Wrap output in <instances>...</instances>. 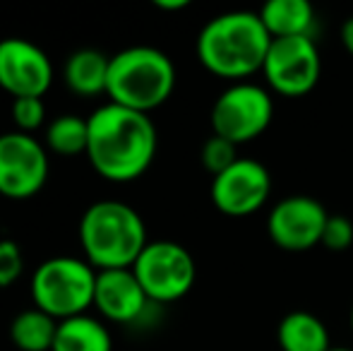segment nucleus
<instances>
[{
  "label": "nucleus",
  "instance_id": "obj_1",
  "mask_svg": "<svg viewBox=\"0 0 353 351\" xmlns=\"http://www.w3.org/2000/svg\"><path fill=\"white\" fill-rule=\"evenodd\" d=\"M87 121V159L103 181L130 183L147 174L159 147L157 126L147 113L108 101Z\"/></svg>",
  "mask_w": 353,
  "mask_h": 351
},
{
  "label": "nucleus",
  "instance_id": "obj_2",
  "mask_svg": "<svg viewBox=\"0 0 353 351\" xmlns=\"http://www.w3.org/2000/svg\"><path fill=\"white\" fill-rule=\"evenodd\" d=\"M272 37L260 12H223L212 17L197 34V58L212 75L231 82H248L262 72Z\"/></svg>",
  "mask_w": 353,
  "mask_h": 351
},
{
  "label": "nucleus",
  "instance_id": "obj_3",
  "mask_svg": "<svg viewBox=\"0 0 353 351\" xmlns=\"http://www.w3.org/2000/svg\"><path fill=\"white\" fill-rule=\"evenodd\" d=\"M147 226L135 207L121 200H99L79 219V245L97 272L132 270L147 248Z\"/></svg>",
  "mask_w": 353,
  "mask_h": 351
},
{
  "label": "nucleus",
  "instance_id": "obj_4",
  "mask_svg": "<svg viewBox=\"0 0 353 351\" xmlns=\"http://www.w3.org/2000/svg\"><path fill=\"white\" fill-rule=\"evenodd\" d=\"M176 89V66L154 46H130L111 56L106 94L118 106L152 113L171 99Z\"/></svg>",
  "mask_w": 353,
  "mask_h": 351
},
{
  "label": "nucleus",
  "instance_id": "obj_5",
  "mask_svg": "<svg viewBox=\"0 0 353 351\" xmlns=\"http://www.w3.org/2000/svg\"><path fill=\"white\" fill-rule=\"evenodd\" d=\"M97 270L82 258L56 255L43 260L34 270L32 299L34 305L58 323L74 315H84L94 305Z\"/></svg>",
  "mask_w": 353,
  "mask_h": 351
},
{
  "label": "nucleus",
  "instance_id": "obj_6",
  "mask_svg": "<svg viewBox=\"0 0 353 351\" xmlns=\"http://www.w3.org/2000/svg\"><path fill=\"white\" fill-rule=\"evenodd\" d=\"M272 118H274V99L270 89L255 82H233L216 97L210 121L214 135L238 147L257 140L272 126Z\"/></svg>",
  "mask_w": 353,
  "mask_h": 351
},
{
  "label": "nucleus",
  "instance_id": "obj_7",
  "mask_svg": "<svg viewBox=\"0 0 353 351\" xmlns=\"http://www.w3.org/2000/svg\"><path fill=\"white\" fill-rule=\"evenodd\" d=\"M132 272L152 303L181 301L190 294L197 279L195 258L176 241H149Z\"/></svg>",
  "mask_w": 353,
  "mask_h": 351
},
{
  "label": "nucleus",
  "instance_id": "obj_8",
  "mask_svg": "<svg viewBox=\"0 0 353 351\" xmlns=\"http://www.w3.org/2000/svg\"><path fill=\"white\" fill-rule=\"evenodd\" d=\"M322 61L312 37L272 39L262 75L272 92L281 97H305L320 82Z\"/></svg>",
  "mask_w": 353,
  "mask_h": 351
},
{
  "label": "nucleus",
  "instance_id": "obj_9",
  "mask_svg": "<svg viewBox=\"0 0 353 351\" xmlns=\"http://www.w3.org/2000/svg\"><path fill=\"white\" fill-rule=\"evenodd\" d=\"M48 181V150L27 132L0 135V195L29 200Z\"/></svg>",
  "mask_w": 353,
  "mask_h": 351
},
{
  "label": "nucleus",
  "instance_id": "obj_10",
  "mask_svg": "<svg viewBox=\"0 0 353 351\" xmlns=\"http://www.w3.org/2000/svg\"><path fill=\"white\" fill-rule=\"evenodd\" d=\"M327 219L330 212L320 200L310 195H291L272 207L267 217V234L281 250L303 253L320 245Z\"/></svg>",
  "mask_w": 353,
  "mask_h": 351
},
{
  "label": "nucleus",
  "instance_id": "obj_11",
  "mask_svg": "<svg viewBox=\"0 0 353 351\" xmlns=\"http://www.w3.org/2000/svg\"><path fill=\"white\" fill-rule=\"evenodd\" d=\"M272 176L257 159H238L231 169L212 178V202L221 214L243 219L267 205Z\"/></svg>",
  "mask_w": 353,
  "mask_h": 351
},
{
  "label": "nucleus",
  "instance_id": "obj_12",
  "mask_svg": "<svg viewBox=\"0 0 353 351\" xmlns=\"http://www.w3.org/2000/svg\"><path fill=\"white\" fill-rule=\"evenodd\" d=\"M53 85V63L37 43L10 37L0 41V89L12 99L39 97Z\"/></svg>",
  "mask_w": 353,
  "mask_h": 351
},
{
  "label": "nucleus",
  "instance_id": "obj_13",
  "mask_svg": "<svg viewBox=\"0 0 353 351\" xmlns=\"http://www.w3.org/2000/svg\"><path fill=\"white\" fill-rule=\"evenodd\" d=\"M149 296L144 294L132 270H103L97 272L94 308L111 323H135L149 308Z\"/></svg>",
  "mask_w": 353,
  "mask_h": 351
},
{
  "label": "nucleus",
  "instance_id": "obj_14",
  "mask_svg": "<svg viewBox=\"0 0 353 351\" xmlns=\"http://www.w3.org/2000/svg\"><path fill=\"white\" fill-rule=\"evenodd\" d=\"M108 70H111V58L106 53L97 48H79L65 61L63 80L77 97H97L106 94Z\"/></svg>",
  "mask_w": 353,
  "mask_h": 351
},
{
  "label": "nucleus",
  "instance_id": "obj_15",
  "mask_svg": "<svg viewBox=\"0 0 353 351\" xmlns=\"http://www.w3.org/2000/svg\"><path fill=\"white\" fill-rule=\"evenodd\" d=\"M260 19L272 39L312 37L315 10L307 0H270L262 5Z\"/></svg>",
  "mask_w": 353,
  "mask_h": 351
},
{
  "label": "nucleus",
  "instance_id": "obj_16",
  "mask_svg": "<svg viewBox=\"0 0 353 351\" xmlns=\"http://www.w3.org/2000/svg\"><path fill=\"white\" fill-rule=\"evenodd\" d=\"M276 339L281 351H330L334 347L327 325L307 310H291L283 315L276 328Z\"/></svg>",
  "mask_w": 353,
  "mask_h": 351
},
{
  "label": "nucleus",
  "instance_id": "obj_17",
  "mask_svg": "<svg viewBox=\"0 0 353 351\" xmlns=\"http://www.w3.org/2000/svg\"><path fill=\"white\" fill-rule=\"evenodd\" d=\"M53 351H113V337L101 320L89 313L58 323Z\"/></svg>",
  "mask_w": 353,
  "mask_h": 351
},
{
  "label": "nucleus",
  "instance_id": "obj_18",
  "mask_svg": "<svg viewBox=\"0 0 353 351\" xmlns=\"http://www.w3.org/2000/svg\"><path fill=\"white\" fill-rule=\"evenodd\" d=\"M58 320L39 310L37 305L14 315L10 323V339L19 351H53Z\"/></svg>",
  "mask_w": 353,
  "mask_h": 351
},
{
  "label": "nucleus",
  "instance_id": "obj_19",
  "mask_svg": "<svg viewBox=\"0 0 353 351\" xmlns=\"http://www.w3.org/2000/svg\"><path fill=\"white\" fill-rule=\"evenodd\" d=\"M89 147V121L74 113H63L53 118L46 128V150L58 157L87 154Z\"/></svg>",
  "mask_w": 353,
  "mask_h": 351
},
{
  "label": "nucleus",
  "instance_id": "obj_20",
  "mask_svg": "<svg viewBox=\"0 0 353 351\" xmlns=\"http://www.w3.org/2000/svg\"><path fill=\"white\" fill-rule=\"evenodd\" d=\"M10 113H12V123H14V128H17V132L34 135V132L43 126V121H46V103L39 97L12 99Z\"/></svg>",
  "mask_w": 353,
  "mask_h": 351
},
{
  "label": "nucleus",
  "instance_id": "obj_21",
  "mask_svg": "<svg viewBox=\"0 0 353 351\" xmlns=\"http://www.w3.org/2000/svg\"><path fill=\"white\" fill-rule=\"evenodd\" d=\"M202 166L214 176L223 174L226 169H231L241 157H238V147L233 142L223 140L219 135H212L210 140L202 145Z\"/></svg>",
  "mask_w": 353,
  "mask_h": 351
},
{
  "label": "nucleus",
  "instance_id": "obj_22",
  "mask_svg": "<svg viewBox=\"0 0 353 351\" xmlns=\"http://www.w3.org/2000/svg\"><path fill=\"white\" fill-rule=\"evenodd\" d=\"M320 245H325L332 253H344L353 245V221L344 214H330L322 231Z\"/></svg>",
  "mask_w": 353,
  "mask_h": 351
},
{
  "label": "nucleus",
  "instance_id": "obj_23",
  "mask_svg": "<svg viewBox=\"0 0 353 351\" xmlns=\"http://www.w3.org/2000/svg\"><path fill=\"white\" fill-rule=\"evenodd\" d=\"M24 272V258L22 250L14 241L3 239L0 241V289L14 284Z\"/></svg>",
  "mask_w": 353,
  "mask_h": 351
},
{
  "label": "nucleus",
  "instance_id": "obj_24",
  "mask_svg": "<svg viewBox=\"0 0 353 351\" xmlns=\"http://www.w3.org/2000/svg\"><path fill=\"white\" fill-rule=\"evenodd\" d=\"M154 8L163 10V12H176V10L190 8V0H154Z\"/></svg>",
  "mask_w": 353,
  "mask_h": 351
},
{
  "label": "nucleus",
  "instance_id": "obj_25",
  "mask_svg": "<svg viewBox=\"0 0 353 351\" xmlns=\"http://www.w3.org/2000/svg\"><path fill=\"white\" fill-rule=\"evenodd\" d=\"M341 43H344L346 53H351L353 56V17L344 19V24H341Z\"/></svg>",
  "mask_w": 353,
  "mask_h": 351
},
{
  "label": "nucleus",
  "instance_id": "obj_26",
  "mask_svg": "<svg viewBox=\"0 0 353 351\" xmlns=\"http://www.w3.org/2000/svg\"><path fill=\"white\" fill-rule=\"evenodd\" d=\"M330 351H353L351 347H332Z\"/></svg>",
  "mask_w": 353,
  "mask_h": 351
},
{
  "label": "nucleus",
  "instance_id": "obj_27",
  "mask_svg": "<svg viewBox=\"0 0 353 351\" xmlns=\"http://www.w3.org/2000/svg\"><path fill=\"white\" fill-rule=\"evenodd\" d=\"M351 330H353V305H351Z\"/></svg>",
  "mask_w": 353,
  "mask_h": 351
}]
</instances>
